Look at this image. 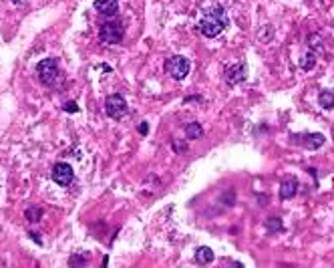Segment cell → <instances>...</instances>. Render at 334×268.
Segmentation results:
<instances>
[{"label": "cell", "mask_w": 334, "mask_h": 268, "mask_svg": "<svg viewBox=\"0 0 334 268\" xmlns=\"http://www.w3.org/2000/svg\"><path fill=\"white\" fill-rule=\"evenodd\" d=\"M191 63L190 59H185L183 55H175L171 59H167L165 63V73L173 79V81H183L190 75Z\"/></svg>", "instance_id": "obj_2"}, {"label": "cell", "mask_w": 334, "mask_h": 268, "mask_svg": "<svg viewBox=\"0 0 334 268\" xmlns=\"http://www.w3.org/2000/svg\"><path fill=\"white\" fill-rule=\"evenodd\" d=\"M93 6H95V10L99 14L111 19V16H115L117 10H119V0H95Z\"/></svg>", "instance_id": "obj_9"}, {"label": "cell", "mask_w": 334, "mask_h": 268, "mask_svg": "<svg viewBox=\"0 0 334 268\" xmlns=\"http://www.w3.org/2000/svg\"><path fill=\"white\" fill-rule=\"evenodd\" d=\"M63 109H65L67 113H77V111H79V107H77V103H75V101H67V103L63 105Z\"/></svg>", "instance_id": "obj_18"}, {"label": "cell", "mask_w": 334, "mask_h": 268, "mask_svg": "<svg viewBox=\"0 0 334 268\" xmlns=\"http://www.w3.org/2000/svg\"><path fill=\"white\" fill-rule=\"evenodd\" d=\"M147 131H149V127H147V123H141V125H139V133H141V135H147Z\"/></svg>", "instance_id": "obj_19"}, {"label": "cell", "mask_w": 334, "mask_h": 268, "mask_svg": "<svg viewBox=\"0 0 334 268\" xmlns=\"http://www.w3.org/2000/svg\"><path fill=\"white\" fill-rule=\"evenodd\" d=\"M266 226H268V230L270 232H278V230H282L284 226H282V222L278 218H270L268 222H266Z\"/></svg>", "instance_id": "obj_16"}, {"label": "cell", "mask_w": 334, "mask_h": 268, "mask_svg": "<svg viewBox=\"0 0 334 268\" xmlns=\"http://www.w3.org/2000/svg\"><path fill=\"white\" fill-rule=\"evenodd\" d=\"M50 175H52V180H54V184H59V186H69L72 182V177H75V171L69 164H65V162H59V164H54L52 166V171H50Z\"/></svg>", "instance_id": "obj_6"}, {"label": "cell", "mask_w": 334, "mask_h": 268, "mask_svg": "<svg viewBox=\"0 0 334 268\" xmlns=\"http://www.w3.org/2000/svg\"><path fill=\"white\" fill-rule=\"evenodd\" d=\"M99 37L107 45H119L123 41V37H125V26H123L121 21H107V23L101 25Z\"/></svg>", "instance_id": "obj_3"}, {"label": "cell", "mask_w": 334, "mask_h": 268, "mask_svg": "<svg viewBox=\"0 0 334 268\" xmlns=\"http://www.w3.org/2000/svg\"><path fill=\"white\" fill-rule=\"evenodd\" d=\"M314 63H316V55H314V52H306V55H304V61H302L300 65H302L304 71H310L312 67H314Z\"/></svg>", "instance_id": "obj_15"}, {"label": "cell", "mask_w": 334, "mask_h": 268, "mask_svg": "<svg viewBox=\"0 0 334 268\" xmlns=\"http://www.w3.org/2000/svg\"><path fill=\"white\" fill-rule=\"evenodd\" d=\"M246 77H248V67H246V63H234V65H230V67L224 71V79H226V83H228L230 87L239 85L242 81H246Z\"/></svg>", "instance_id": "obj_7"}, {"label": "cell", "mask_w": 334, "mask_h": 268, "mask_svg": "<svg viewBox=\"0 0 334 268\" xmlns=\"http://www.w3.org/2000/svg\"><path fill=\"white\" fill-rule=\"evenodd\" d=\"M318 103H320L322 109H334V91H330V89L320 91V95H318Z\"/></svg>", "instance_id": "obj_12"}, {"label": "cell", "mask_w": 334, "mask_h": 268, "mask_svg": "<svg viewBox=\"0 0 334 268\" xmlns=\"http://www.w3.org/2000/svg\"><path fill=\"white\" fill-rule=\"evenodd\" d=\"M105 111H107V115L111 119H123L127 115L129 107H127L125 97L119 95V93H115V95H109L107 97V101H105Z\"/></svg>", "instance_id": "obj_4"}, {"label": "cell", "mask_w": 334, "mask_h": 268, "mask_svg": "<svg viewBox=\"0 0 334 268\" xmlns=\"http://www.w3.org/2000/svg\"><path fill=\"white\" fill-rule=\"evenodd\" d=\"M24 216L28 222H32V224H36L39 220L43 218V210L39 208V206H30V208H26V212H24Z\"/></svg>", "instance_id": "obj_14"}, {"label": "cell", "mask_w": 334, "mask_h": 268, "mask_svg": "<svg viewBox=\"0 0 334 268\" xmlns=\"http://www.w3.org/2000/svg\"><path fill=\"white\" fill-rule=\"evenodd\" d=\"M36 73L39 79L45 83V85H54L57 79H59V63L57 59H43L36 67Z\"/></svg>", "instance_id": "obj_5"}, {"label": "cell", "mask_w": 334, "mask_h": 268, "mask_svg": "<svg viewBox=\"0 0 334 268\" xmlns=\"http://www.w3.org/2000/svg\"><path fill=\"white\" fill-rule=\"evenodd\" d=\"M12 2H14V4H18V2H23V0H12Z\"/></svg>", "instance_id": "obj_20"}, {"label": "cell", "mask_w": 334, "mask_h": 268, "mask_svg": "<svg viewBox=\"0 0 334 268\" xmlns=\"http://www.w3.org/2000/svg\"><path fill=\"white\" fill-rule=\"evenodd\" d=\"M214 258H215V254L210 246H199V248H195V262H199V264H210V262H214Z\"/></svg>", "instance_id": "obj_11"}, {"label": "cell", "mask_w": 334, "mask_h": 268, "mask_svg": "<svg viewBox=\"0 0 334 268\" xmlns=\"http://www.w3.org/2000/svg\"><path fill=\"white\" fill-rule=\"evenodd\" d=\"M292 139H294V144L304 146L306 149H318L326 141V137L322 133H300V135H292Z\"/></svg>", "instance_id": "obj_8"}, {"label": "cell", "mask_w": 334, "mask_h": 268, "mask_svg": "<svg viewBox=\"0 0 334 268\" xmlns=\"http://www.w3.org/2000/svg\"><path fill=\"white\" fill-rule=\"evenodd\" d=\"M87 260H89L87 254H83V256H72V258H69V264H71V266H81V264H87Z\"/></svg>", "instance_id": "obj_17"}, {"label": "cell", "mask_w": 334, "mask_h": 268, "mask_svg": "<svg viewBox=\"0 0 334 268\" xmlns=\"http://www.w3.org/2000/svg\"><path fill=\"white\" fill-rule=\"evenodd\" d=\"M296 194H298V180L292 177V175L284 177L282 184H280V198L282 200H290V198H294Z\"/></svg>", "instance_id": "obj_10"}, {"label": "cell", "mask_w": 334, "mask_h": 268, "mask_svg": "<svg viewBox=\"0 0 334 268\" xmlns=\"http://www.w3.org/2000/svg\"><path fill=\"white\" fill-rule=\"evenodd\" d=\"M228 25H230V19H228L226 8L215 4V6L208 8L203 12V16L199 21V32L203 37H208V39H215V37H219L228 28Z\"/></svg>", "instance_id": "obj_1"}, {"label": "cell", "mask_w": 334, "mask_h": 268, "mask_svg": "<svg viewBox=\"0 0 334 268\" xmlns=\"http://www.w3.org/2000/svg\"><path fill=\"white\" fill-rule=\"evenodd\" d=\"M201 135H203V129H201L199 123H188V127H185V137L188 139H199Z\"/></svg>", "instance_id": "obj_13"}]
</instances>
